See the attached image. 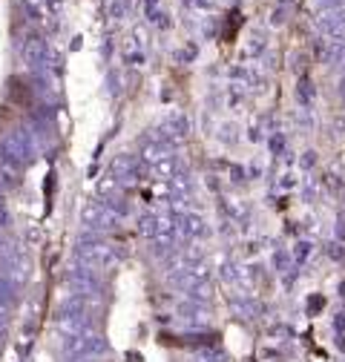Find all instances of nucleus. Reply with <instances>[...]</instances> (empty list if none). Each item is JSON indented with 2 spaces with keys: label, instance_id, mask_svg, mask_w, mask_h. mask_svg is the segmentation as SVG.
<instances>
[]
</instances>
